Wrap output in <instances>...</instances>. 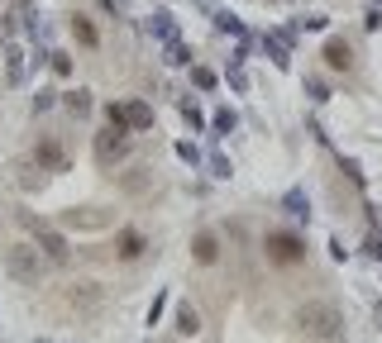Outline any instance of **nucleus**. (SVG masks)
<instances>
[{"label":"nucleus","mask_w":382,"mask_h":343,"mask_svg":"<svg viewBox=\"0 0 382 343\" xmlns=\"http://www.w3.org/2000/svg\"><path fill=\"white\" fill-rule=\"evenodd\" d=\"M106 124H110V133H120V138H125V133H129V119H125V105H110V110H106Z\"/></svg>","instance_id":"4be33fe9"},{"label":"nucleus","mask_w":382,"mask_h":343,"mask_svg":"<svg viewBox=\"0 0 382 343\" xmlns=\"http://www.w3.org/2000/svg\"><path fill=\"white\" fill-rule=\"evenodd\" d=\"M67 110H72V115H86V110H91V91H82V86L67 91Z\"/></svg>","instance_id":"5701e85b"},{"label":"nucleus","mask_w":382,"mask_h":343,"mask_svg":"<svg viewBox=\"0 0 382 343\" xmlns=\"http://www.w3.org/2000/svg\"><path fill=\"white\" fill-rule=\"evenodd\" d=\"M263 253H268V263H277V267H301L306 263V243H301L297 234H268L263 238Z\"/></svg>","instance_id":"7ed1b4c3"},{"label":"nucleus","mask_w":382,"mask_h":343,"mask_svg":"<svg viewBox=\"0 0 382 343\" xmlns=\"http://www.w3.org/2000/svg\"><path fill=\"white\" fill-rule=\"evenodd\" d=\"M148 34H153L158 43H172V38H177V20H172L167 10H153V15H148Z\"/></svg>","instance_id":"f8f14e48"},{"label":"nucleus","mask_w":382,"mask_h":343,"mask_svg":"<svg viewBox=\"0 0 382 343\" xmlns=\"http://www.w3.org/2000/svg\"><path fill=\"white\" fill-rule=\"evenodd\" d=\"M5 81H10V86L24 81V48H20V43H5Z\"/></svg>","instance_id":"ddd939ff"},{"label":"nucleus","mask_w":382,"mask_h":343,"mask_svg":"<svg viewBox=\"0 0 382 343\" xmlns=\"http://www.w3.org/2000/svg\"><path fill=\"white\" fill-rule=\"evenodd\" d=\"M163 305H167V295H153V305H148V324H158V319H163Z\"/></svg>","instance_id":"2f4dec72"},{"label":"nucleus","mask_w":382,"mask_h":343,"mask_svg":"<svg viewBox=\"0 0 382 343\" xmlns=\"http://www.w3.org/2000/svg\"><path fill=\"white\" fill-rule=\"evenodd\" d=\"M29 229H34V234H38V248H43V253H48V263H72V248H67V238L57 234V229H48V224H38V219H29Z\"/></svg>","instance_id":"39448f33"},{"label":"nucleus","mask_w":382,"mask_h":343,"mask_svg":"<svg viewBox=\"0 0 382 343\" xmlns=\"http://www.w3.org/2000/svg\"><path fill=\"white\" fill-rule=\"evenodd\" d=\"M34 110H53V91H43V86H38V96H34Z\"/></svg>","instance_id":"f704fd0d"},{"label":"nucleus","mask_w":382,"mask_h":343,"mask_svg":"<svg viewBox=\"0 0 382 343\" xmlns=\"http://www.w3.org/2000/svg\"><path fill=\"white\" fill-rule=\"evenodd\" d=\"M177 334H201V310L196 305H177Z\"/></svg>","instance_id":"f3484780"},{"label":"nucleus","mask_w":382,"mask_h":343,"mask_svg":"<svg viewBox=\"0 0 382 343\" xmlns=\"http://www.w3.org/2000/svg\"><path fill=\"white\" fill-rule=\"evenodd\" d=\"M282 210L292 214L297 224H311V196H306V186H292V191L282 196Z\"/></svg>","instance_id":"0eeeda50"},{"label":"nucleus","mask_w":382,"mask_h":343,"mask_svg":"<svg viewBox=\"0 0 382 343\" xmlns=\"http://www.w3.org/2000/svg\"><path fill=\"white\" fill-rule=\"evenodd\" d=\"M225 81H229V91H239V96L248 91V77H244V67H229V72H225Z\"/></svg>","instance_id":"c85d7f7f"},{"label":"nucleus","mask_w":382,"mask_h":343,"mask_svg":"<svg viewBox=\"0 0 382 343\" xmlns=\"http://www.w3.org/2000/svg\"><path fill=\"white\" fill-rule=\"evenodd\" d=\"M53 72H57V77H67V72H72V57H67V53H53Z\"/></svg>","instance_id":"473e14b6"},{"label":"nucleus","mask_w":382,"mask_h":343,"mask_svg":"<svg viewBox=\"0 0 382 343\" xmlns=\"http://www.w3.org/2000/svg\"><path fill=\"white\" fill-rule=\"evenodd\" d=\"M211 129H215V138L234 133L239 129V115H234V110H215V115H211Z\"/></svg>","instance_id":"6ab92c4d"},{"label":"nucleus","mask_w":382,"mask_h":343,"mask_svg":"<svg viewBox=\"0 0 382 343\" xmlns=\"http://www.w3.org/2000/svg\"><path fill=\"white\" fill-rule=\"evenodd\" d=\"M125 153H129V148H125V138H120V133H101V138H96V162H101V167L120 162Z\"/></svg>","instance_id":"9d476101"},{"label":"nucleus","mask_w":382,"mask_h":343,"mask_svg":"<svg viewBox=\"0 0 382 343\" xmlns=\"http://www.w3.org/2000/svg\"><path fill=\"white\" fill-rule=\"evenodd\" d=\"M206 167H211V177H220V182H225V177L234 172V162L225 158V153H211V162H206Z\"/></svg>","instance_id":"393cba45"},{"label":"nucleus","mask_w":382,"mask_h":343,"mask_svg":"<svg viewBox=\"0 0 382 343\" xmlns=\"http://www.w3.org/2000/svg\"><path fill=\"white\" fill-rule=\"evenodd\" d=\"M297 34H301L297 24H292V29H268V34H263V53L273 57L277 72H287V67H292V43H297Z\"/></svg>","instance_id":"20e7f679"},{"label":"nucleus","mask_w":382,"mask_h":343,"mask_svg":"<svg viewBox=\"0 0 382 343\" xmlns=\"http://www.w3.org/2000/svg\"><path fill=\"white\" fill-rule=\"evenodd\" d=\"M125 119H129V129H153V105L129 101V105H125Z\"/></svg>","instance_id":"2eb2a0df"},{"label":"nucleus","mask_w":382,"mask_h":343,"mask_svg":"<svg viewBox=\"0 0 382 343\" xmlns=\"http://www.w3.org/2000/svg\"><path fill=\"white\" fill-rule=\"evenodd\" d=\"M177 158H182V162H191V167H201V148H196L191 138H182V143H177Z\"/></svg>","instance_id":"bb28decb"},{"label":"nucleus","mask_w":382,"mask_h":343,"mask_svg":"<svg viewBox=\"0 0 382 343\" xmlns=\"http://www.w3.org/2000/svg\"><path fill=\"white\" fill-rule=\"evenodd\" d=\"M368 258H378V263H382V238H378V234L368 238Z\"/></svg>","instance_id":"e433bc0d"},{"label":"nucleus","mask_w":382,"mask_h":343,"mask_svg":"<svg viewBox=\"0 0 382 343\" xmlns=\"http://www.w3.org/2000/svg\"><path fill=\"white\" fill-rule=\"evenodd\" d=\"M5 29H10V34H34V29H38V20H34V5H29V0H15V5H10V20H5Z\"/></svg>","instance_id":"6e6552de"},{"label":"nucleus","mask_w":382,"mask_h":343,"mask_svg":"<svg viewBox=\"0 0 382 343\" xmlns=\"http://www.w3.org/2000/svg\"><path fill=\"white\" fill-rule=\"evenodd\" d=\"M43 267H48V253H43V248H29V243H10V248H5V272H10L20 286H38V282H43Z\"/></svg>","instance_id":"f03ea898"},{"label":"nucleus","mask_w":382,"mask_h":343,"mask_svg":"<svg viewBox=\"0 0 382 343\" xmlns=\"http://www.w3.org/2000/svg\"><path fill=\"white\" fill-rule=\"evenodd\" d=\"M306 96H311L316 105H325V101H330V86H325V81H316V77H311V81H306Z\"/></svg>","instance_id":"cd10ccee"},{"label":"nucleus","mask_w":382,"mask_h":343,"mask_svg":"<svg viewBox=\"0 0 382 343\" xmlns=\"http://www.w3.org/2000/svg\"><path fill=\"white\" fill-rule=\"evenodd\" d=\"M297 329L306 339H339L344 334V310L334 305V300H306L297 310Z\"/></svg>","instance_id":"f257e3e1"},{"label":"nucleus","mask_w":382,"mask_h":343,"mask_svg":"<svg viewBox=\"0 0 382 343\" xmlns=\"http://www.w3.org/2000/svg\"><path fill=\"white\" fill-rule=\"evenodd\" d=\"M325 67H334V72H349V62H354V53H349V43L344 38H325Z\"/></svg>","instance_id":"9b49d317"},{"label":"nucleus","mask_w":382,"mask_h":343,"mask_svg":"<svg viewBox=\"0 0 382 343\" xmlns=\"http://www.w3.org/2000/svg\"><path fill=\"white\" fill-rule=\"evenodd\" d=\"M191 81H196V91H215V72L211 67H191Z\"/></svg>","instance_id":"a878e982"},{"label":"nucleus","mask_w":382,"mask_h":343,"mask_svg":"<svg viewBox=\"0 0 382 343\" xmlns=\"http://www.w3.org/2000/svg\"><path fill=\"white\" fill-rule=\"evenodd\" d=\"M191 258H196V263H220V238L211 234V229H201V234L191 238Z\"/></svg>","instance_id":"1a4fd4ad"},{"label":"nucleus","mask_w":382,"mask_h":343,"mask_svg":"<svg viewBox=\"0 0 382 343\" xmlns=\"http://www.w3.org/2000/svg\"><path fill=\"white\" fill-rule=\"evenodd\" d=\"M163 62H167V67H187V62H191V53H187V43H182V38H172V43H163Z\"/></svg>","instance_id":"aec40b11"},{"label":"nucleus","mask_w":382,"mask_h":343,"mask_svg":"<svg viewBox=\"0 0 382 343\" xmlns=\"http://www.w3.org/2000/svg\"><path fill=\"white\" fill-rule=\"evenodd\" d=\"M215 29L229 34V38H244V20H239L234 10H215Z\"/></svg>","instance_id":"a211bd4d"},{"label":"nucleus","mask_w":382,"mask_h":343,"mask_svg":"<svg viewBox=\"0 0 382 343\" xmlns=\"http://www.w3.org/2000/svg\"><path fill=\"white\" fill-rule=\"evenodd\" d=\"M297 29H301V34H306V29L320 34V29H330V15H306V20H297Z\"/></svg>","instance_id":"c756f323"},{"label":"nucleus","mask_w":382,"mask_h":343,"mask_svg":"<svg viewBox=\"0 0 382 343\" xmlns=\"http://www.w3.org/2000/svg\"><path fill=\"white\" fill-rule=\"evenodd\" d=\"M378 329H382V300H378Z\"/></svg>","instance_id":"4c0bfd02"},{"label":"nucleus","mask_w":382,"mask_h":343,"mask_svg":"<svg viewBox=\"0 0 382 343\" xmlns=\"http://www.w3.org/2000/svg\"><path fill=\"white\" fill-rule=\"evenodd\" d=\"M67 305H77V310H96V305H101V291L91 286V282H82L77 291H67Z\"/></svg>","instance_id":"4468645a"},{"label":"nucleus","mask_w":382,"mask_h":343,"mask_svg":"<svg viewBox=\"0 0 382 343\" xmlns=\"http://www.w3.org/2000/svg\"><path fill=\"white\" fill-rule=\"evenodd\" d=\"M330 258H334V263H344V258H349V248H344L339 238H330Z\"/></svg>","instance_id":"c9c22d12"},{"label":"nucleus","mask_w":382,"mask_h":343,"mask_svg":"<svg viewBox=\"0 0 382 343\" xmlns=\"http://www.w3.org/2000/svg\"><path fill=\"white\" fill-rule=\"evenodd\" d=\"M363 29H382V5H373V10L363 15Z\"/></svg>","instance_id":"72a5a7b5"},{"label":"nucleus","mask_w":382,"mask_h":343,"mask_svg":"<svg viewBox=\"0 0 382 343\" xmlns=\"http://www.w3.org/2000/svg\"><path fill=\"white\" fill-rule=\"evenodd\" d=\"M339 167H344V177H349L354 186H363V167H358L354 158H339Z\"/></svg>","instance_id":"7c9ffc66"},{"label":"nucleus","mask_w":382,"mask_h":343,"mask_svg":"<svg viewBox=\"0 0 382 343\" xmlns=\"http://www.w3.org/2000/svg\"><path fill=\"white\" fill-rule=\"evenodd\" d=\"M72 34H77V43H86V48H96V43H101V38H96V29H91V20H82V15L72 20Z\"/></svg>","instance_id":"412c9836"},{"label":"nucleus","mask_w":382,"mask_h":343,"mask_svg":"<svg viewBox=\"0 0 382 343\" xmlns=\"http://www.w3.org/2000/svg\"><path fill=\"white\" fill-rule=\"evenodd\" d=\"M143 248H148V243H143V234H134V229H129V234H120V248H115V253H120L125 263H134V258H143Z\"/></svg>","instance_id":"dca6fc26"},{"label":"nucleus","mask_w":382,"mask_h":343,"mask_svg":"<svg viewBox=\"0 0 382 343\" xmlns=\"http://www.w3.org/2000/svg\"><path fill=\"white\" fill-rule=\"evenodd\" d=\"M182 119H187V124H191L196 133L206 129V115H201V105H196V101H182Z\"/></svg>","instance_id":"b1692460"},{"label":"nucleus","mask_w":382,"mask_h":343,"mask_svg":"<svg viewBox=\"0 0 382 343\" xmlns=\"http://www.w3.org/2000/svg\"><path fill=\"white\" fill-rule=\"evenodd\" d=\"M34 158H38V167H48V172H67V153L57 148V138H38Z\"/></svg>","instance_id":"423d86ee"}]
</instances>
